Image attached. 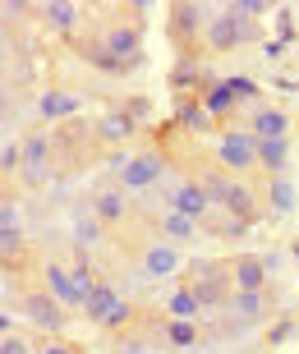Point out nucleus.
I'll return each mask as SVG.
<instances>
[{
  "label": "nucleus",
  "mask_w": 299,
  "mask_h": 354,
  "mask_svg": "<svg viewBox=\"0 0 299 354\" xmlns=\"http://www.w3.org/2000/svg\"><path fill=\"white\" fill-rule=\"evenodd\" d=\"M19 143H24V171H19V180H24L28 189H37V184L51 180V166H55V133L33 129L28 138H19Z\"/></svg>",
  "instance_id": "ddd939ff"
},
{
  "label": "nucleus",
  "mask_w": 299,
  "mask_h": 354,
  "mask_svg": "<svg viewBox=\"0 0 299 354\" xmlns=\"http://www.w3.org/2000/svg\"><path fill=\"white\" fill-rule=\"evenodd\" d=\"M19 313H24L28 322L42 331V336H65L69 317H74V313H65V304L55 299L42 281H37V286H24V290H19Z\"/></svg>",
  "instance_id": "6e6552de"
},
{
  "label": "nucleus",
  "mask_w": 299,
  "mask_h": 354,
  "mask_svg": "<svg viewBox=\"0 0 299 354\" xmlns=\"http://www.w3.org/2000/svg\"><path fill=\"white\" fill-rule=\"evenodd\" d=\"M37 281L51 290V295L65 304V308H83V299H78V290H74V276H69V267H65V263L46 258V263L37 267Z\"/></svg>",
  "instance_id": "a211bd4d"
},
{
  "label": "nucleus",
  "mask_w": 299,
  "mask_h": 354,
  "mask_svg": "<svg viewBox=\"0 0 299 354\" xmlns=\"http://www.w3.org/2000/svg\"><path fill=\"white\" fill-rule=\"evenodd\" d=\"M230 276H235V290H272V263L262 253H230Z\"/></svg>",
  "instance_id": "dca6fc26"
},
{
  "label": "nucleus",
  "mask_w": 299,
  "mask_h": 354,
  "mask_svg": "<svg viewBox=\"0 0 299 354\" xmlns=\"http://www.w3.org/2000/svg\"><path fill=\"white\" fill-rule=\"evenodd\" d=\"M175 124H180V129H189V133H212V129H217V120L208 115V106H203V97H180Z\"/></svg>",
  "instance_id": "b1692460"
},
{
  "label": "nucleus",
  "mask_w": 299,
  "mask_h": 354,
  "mask_svg": "<svg viewBox=\"0 0 299 354\" xmlns=\"http://www.w3.org/2000/svg\"><path fill=\"white\" fill-rule=\"evenodd\" d=\"M161 207L180 212V216H189V221H198V225H208L212 212H217V203H212V194L203 189L198 175H180V180L161 184Z\"/></svg>",
  "instance_id": "1a4fd4ad"
},
{
  "label": "nucleus",
  "mask_w": 299,
  "mask_h": 354,
  "mask_svg": "<svg viewBox=\"0 0 299 354\" xmlns=\"http://www.w3.org/2000/svg\"><path fill=\"white\" fill-rule=\"evenodd\" d=\"M120 304H125V295H120V286L111 281V276H102V286H97V290L88 295V299H83V313H78V317H83V322H92V327L102 331L106 322L116 317V308H120Z\"/></svg>",
  "instance_id": "2eb2a0df"
},
{
  "label": "nucleus",
  "mask_w": 299,
  "mask_h": 354,
  "mask_svg": "<svg viewBox=\"0 0 299 354\" xmlns=\"http://www.w3.org/2000/svg\"><path fill=\"white\" fill-rule=\"evenodd\" d=\"M212 161L221 166L226 175H239V180H253V171H258V138L248 129H221V138H217V152H212Z\"/></svg>",
  "instance_id": "9b49d317"
},
{
  "label": "nucleus",
  "mask_w": 299,
  "mask_h": 354,
  "mask_svg": "<svg viewBox=\"0 0 299 354\" xmlns=\"http://www.w3.org/2000/svg\"><path fill=\"white\" fill-rule=\"evenodd\" d=\"M198 180H203V189L212 194V203H217V212H226L230 221H239V225H253L262 216V189L253 180H239V175H226L217 161H208L203 171H194Z\"/></svg>",
  "instance_id": "f257e3e1"
},
{
  "label": "nucleus",
  "mask_w": 299,
  "mask_h": 354,
  "mask_svg": "<svg viewBox=\"0 0 299 354\" xmlns=\"http://www.w3.org/2000/svg\"><path fill=\"white\" fill-rule=\"evenodd\" d=\"M78 111H83V97H74V92L65 88H46L37 97V115L51 120V124H65V120H74Z\"/></svg>",
  "instance_id": "aec40b11"
},
{
  "label": "nucleus",
  "mask_w": 299,
  "mask_h": 354,
  "mask_svg": "<svg viewBox=\"0 0 299 354\" xmlns=\"http://www.w3.org/2000/svg\"><path fill=\"white\" fill-rule=\"evenodd\" d=\"M92 133H97V143H102V147H125L134 133H138V124H134V115L120 106V111H106V115L92 124Z\"/></svg>",
  "instance_id": "6ab92c4d"
},
{
  "label": "nucleus",
  "mask_w": 299,
  "mask_h": 354,
  "mask_svg": "<svg viewBox=\"0 0 299 354\" xmlns=\"http://www.w3.org/2000/svg\"><path fill=\"white\" fill-rule=\"evenodd\" d=\"M226 313L235 317V322H258V317L272 313V290H235V299Z\"/></svg>",
  "instance_id": "4be33fe9"
},
{
  "label": "nucleus",
  "mask_w": 299,
  "mask_h": 354,
  "mask_svg": "<svg viewBox=\"0 0 299 354\" xmlns=\"http://www.w3.org/2000/svg\"><path fill=\"white\" fill-rule=\"evenodd\" d=\"M235 10L248 14V19H258V14H272V0H235Z\"/></svg>",
  "instance_id": "c85d7f7f"
},
{
  "label": "nucleus",
  "mask_w": 299,
  "mask_h": 354,
  "mask_svg": "<svg viewBox=\"0 0 299 354\" xmlns=\"http://www.w3.org/2000/svg\"><path fill=\"white\" fill-rule=\"evenodd\" d=\"M258 171L267 180L290 171V138H276V143H258Z\"/></svg>",
  "instance_id": "393cba45"
},
{
  "label": "nucleus",
  "mask_w": 299,
  "mask_h": 354,
  "mask_svg": "<svg viewBox=\"0 0 299 354\" xmlns=\"http://www.w3.org/2000/svg\"><path fill=\"white\" fill-rule=\"evenodd\" d=\"M0 354H37V345H28V336H19L14 327H5V336H0Z\"/></svg>",
  "instance_id": "bb28decb"
},
{
  "label": "nucleus",
  "mask_w": 299,
  "mask_h": 354,
  "mask_svg": "<svg viewBox=\"0 0 299 354\" xmlns=\"http://www.w3.org/2000/svg\"><path fill=\"white\" fill-rule=\"evenodd\" d=\"M37 354H83V345L65 341V336H42V341H37Z\"/></svg>",
  "instance_id": "cd10ccee"
},
{
  "label": "nucleus",
  "mask_w": 299,
  "mask_h": 354,
  "mask_svg": "<svg viewBox=\"0 0 299 354\" xmlns=\"http://www.w3.org/2000/svg\"><path fill=\"white\" fill-rule=\"evenodd\" d=\"M161 313H166V317H180V322H198V317H203V304H198L194 286L175 281V290H170L166 304H161Z\"/></svg>",
  "instance_id": "5701e85b"
},
{
  "label": "nucleus",
  "mask_w": 299,
  "mask_h": 354,
  "mask_svg": "<svg viewBox=\"0 0 299 354\" xmlns=\"http://www.w3.org/2000/svg\"><path fill=\"white\" fill-rule=\"evenodd\" d=\"M125 263L143 276V281H161V276H175V281H180V272L189 267L184 263V249H175L166 239H152V235L129 239V244H125Z\"/></svg>",
  "instance_id": "39448f33"
},
{
  "label": "nucleus",
  "mask_w": 299,
  "mask_h": 354,
  "mask_svg": "<svg viewBox=\"0 0 299 354\" xmlns=\"http://www.w3.org/2000/svg\"><path fill=\"white\" fill-rule=\"evenodd\" d=\"M262 198L272 203V212H276V216H286V212H295V184H290L286 175H276V180H267Z\"/></svg>",
  "instance_id": "a878e982"
},
{
  "label": "nucleus",
  "mask_w": 299,
  "mask_h": 354,
  "mask_svg": "<svg viewBox=\"0 0 299 354\" xmlns=\"http://www.w3.org/2000/svg\"><path fill=\"white\" fill-rule=\"evenodd\" d=\"M88 212H92V221L102 225L106 235H120L125 225L143 221V212H138L134 194H125L120 184H102V189H92V194H88Z\"/></svg>",
  "instance_id": "0eeeda50"
},
{
  "label": "nucleus",
  "mask_w": 299,
  "mask_h": 354,
  "mask_svg": "<svg viewBox=\"0 0 299 354\" xmlns=\"http://www.w3.org/2000/svg\"><path fill=\"white\" fill-rule=\"evenodd\" d=\"M244 102L262 106V88L253 79H212L208 92H203V106H208V115L217 120V124H226Z\"/></svg>",
  "instance_id": "9d476101"
},
{
  "label": "nucleus",
  "mask_w": 299,
  "mask_h": 354,
  "mask_svg": "<svg viewBox=\"0 0 299 354\" xmlns=\"http://www.w3.org/2000/svg\"><path fill=\"white\" fill-rule=\"evenodd\" d=\"M208 24H212V14L203 10V5H194V0H175V5H166V37H170V46H175L184 60H203Z\"/></svg>",
  "instance_id": "423d86ee"
},
{
  "label": "nucleus",
  "mask_w": 299,
  "mask_h": 354,
  "mask_svg": "<svg viewBox=\"0 0 299 354\" xmlns=\"http://www.w3.org/2000/svg\"><path fill=\"white\" fill-rule=\"evenodd\" d=\"M166 152L161 147H138V152H120L111 161V184H120L125 194H152L166 184Z\"/></svg>",
  "instance_id": "7ed1b4c3"
},
{
  "label": "nucleus",
  "mask_w": 299,
  "mask_h": 354,
  "mask_svg": "<svg viewBox=\"0 0 299 354\" xmlns=\"http://www.w3.org/2000/svg\"><path fill=\"white\" fill-rule=\"evenodd\" d=\"M184 286H194L203 313H217V308H230L235 299V276H230V258H194V263L180 272Z\"/></svg>",
  "instance_id": "f03ea898"
},
{
  "label": "nucleus",
  "mask_w": 299,
  "mask_h": 354,
  "mask_svg": "<svg viewBox=\"0 0 299 354\" xmlns=\"http://www.w3.org/2000/svg\"><path fill=\"white\" fill-rule=\"evenodd\" d=\"M42 24H46V32H55V37H74L78 28H83V5H74V0H46V5H37Z\"/></svg>",
  "instance_id": "f3484780"
},
{
  "label": "nucleus",
  "mask_w": 299,
  "mask_h": 354,
  "mask_svg": "<svg viewBox=\"0 0 299 354\" xmlns=\"http://www.w3.org/2000/svg\"><path fill=\"white\" fill-rule=\"evenodd\" d=\"M258 37H262V28L248 14H239L235 5H221L208 24V37H203V60H217V55H230L239 46H253Z\"/></svg>",
  "instance_id": "20e7f679"
},
{
  "label": "nucleus",
  "mask_w": 299,
  "mask_h": 354,
  "mask_svg": "<svg viewBox=\"0 0 299 354\" xmlns=\"http://www.w3.org/2000/svg\"><path fill=\"white\" fill-rule=\"evenodd\" d=\"M258 143H276V138H290V129H295V115H290L286 106H272V102H262L248 111V124H244Z\"/></svg>",
  "instance_id": "4468645a"
},
{
  "label": "nucleus",
  "mask_w": 299,
  "mask_h": 354,
  "mask_svg": "<svg viewBox=\"0 0 299 354\" xmlns=\"http://www.w3.org/2000/svg\"><path fill=\"white\" fill-rule=\"evenodd\" d=\"M203 230H208V225L189 221V216H180V212H170V207L147 212V216H143V235L166 239V244H175V249H189V244H198V239H203Z\"/></svg>",
  "instance_id": "f8f14e48"
},
{
  "label": "nucleus",
  "mask_w": 299,
  "mask_h": 354,
  "mask_svg": "<svg viewBox=\"0 0 299 354\" xmlns=\"http://www.w3.org/2000/svg\"><path fill=\"white\" fill-rule=\"evenodd\" d=\"M83 354H88V350H83Z\"/></svg>",
  "instance_id": "c756f323"
},
{
  "label": "nucleus",
  "mask_w": 299,
  "mask_h": 354,
  "mask_svg": "<svg viewBox=\"0 0 299 354\" xmlns=\"http://www.w3.org/2000/svg\"><path fill=\"white\" fill-rule=\"evenodd\" d=\"M161 345L170 354H189L203 345V327L198 322H180V317H161Z\"/></svg>",
  "instance_id": "412c9836"
}]
</instances>
